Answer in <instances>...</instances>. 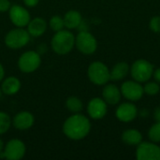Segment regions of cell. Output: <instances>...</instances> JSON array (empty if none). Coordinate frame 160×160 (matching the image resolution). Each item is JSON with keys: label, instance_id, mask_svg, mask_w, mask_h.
I'll return each mask as SVG.
<instances>
[{"label": "cell", "instance_id": "6da1fadb", "mask_svg": "<svg viewBox=\"0 0 160 160\" xmlns=\"http://www.w3.org/2000/svg\"><path fill=\"white\" fill-rule=\"evenodd\" d=\"M91 130L89 119L81 113H75L68 117L63 125L64 134L72 141H81L84 139Z\"/></svg>", "mask_w": 160, "mask_h": 160}, {"label": "cell", "instance_id": "7a4b0ae2", "mask_svg": "<svg viewBox=\"0 0 160 160\" xmlns=\"http://www.w3.org/2000/svg\"><path fill=\"white\" fill-rule=\"evenodd\" d=\"M51 45L54 52L64 55L72 51L75 46V36L68 30H60L52 37Z\"/></svg>", "mask_w": 160, "mask_h": 160}, {"label": "cell", "instance_id": "3957f363", "mask_svg": "<svg viewBox=\"0 0 160 160\" xmlns=\"http://www.w3.org/2000/svg\"><path fill=\"white\" fill-rule=\"evenodd\" d=\"M154 66L146 59H138L130 67V75L133 80L144 83L153 78Z\"/></svg>", "mask_w": 160, "mask_h": 160}, {"label": "cell", "instance_id": "277c9868", "mask_svg": "<svg viewBox=\"0 0 160 160\" xmlns=\"http://www.w3.org/2000/svg\"><path fill=\"white\" fill-rule=\"evenodd\" d=\"M87 75L90 82L96 85H105L111 80L110 69L101 61L92 62L88 67Z\"/></svg>", "mask_w": 160, "mask_h": 160}, {"label": "cell", "instance_id": "5b68a950", "mask_svg": "<svg viewBox=\"0 0 160 160\" xmlns=\"http://www.w3.org/2000/svg\"><path fill=\"white\" fill-rule=\"evenodd\" d=\"M30 39V35L27 30L23 29V27H17L15 29L10 30L5 37L6 45L12 49L18 50L24 47Z\"/></svg>", "mask_w": 160, "mask_h": 160}, {"label": "cell", "instance_id": "8992f818", "mask_svg": "<svg viewBox=\"0 0 160 160\" xmlns=\"http://www.w3.org/2000/svg\"><path fill=\"white\" fill-rule=\"evenodd\" d=\"M75 46L83 54H93L98 49V41L90 32L82 30L75 38Z\"/></svg>", "mask_w": 160, "mask_h": 160}, {"label": "cell", "instance_id": "52a82bcc", "mask_svg": "<svg viewBox=\"0 0 160 160\" xmlns=\"http://www.w3.org/2000/svg\"><path fill=\"white\" fill-rule=\"evenodd\" d=\"M40 64V55L35 51H27L23 52L18 60V67L23 73H32L36 71Z\"/></svg>", "mask_w": 160, "mask_h": 160}, {"label": "cell", "instance_id": "ba28073f", "mask_svg": "<svg viewBox=\"0 0 160 160\" xmlns=\"http://www.w3.org/2000/svg\"><path fill=\"white\" fill-rule=\"evenodd\" d=\"M120 90L122 97L131 102L139 101L144 95L143 85L133 79L124 82L121 84Z\"/></svg>", "mask_w": 160, "mask_h": 160}, {"label": "cell", "instance_id": "9c48e42d", "mask_svg": "<svg viewBox=\"0 0 160 160\" xmlns=\"http://www.w3.org/2000/svg\"><path fill=\"white\" fill-rule=\"evenodd\" d=\"M136 159L160 160V146L153 142H142L136 146Z\"/></svg>", "mask_w": 160, "mask_h": 160}, {"label": "cell", "instance_id": "30bf717a", "mask_svg": "<svg viewBox=\"0 0 160 160\" xmlns=\"http://www.w3.org/2000/svg\"><path fill=\"white\" fill-rule=\"evenodd\" d=\"M25 152V144L18 139H12L5 145L2 158L8 160H19L24 157Z\"/></svg>", "mask_w": 160, "mask_h": 160}, {"label": "cell", "instance_id": "8fae6325", "mask_svg": "<svg viewBox=\"0 0 160 160\" xmlns=\"http://www.w3.org/2000/svg\"><path fill=\"white\" fill-rule=\"evenodd\" d=\"M138 115H139L138 108L131 101L121 103L115 110L116 118L123 123H129L135 120Z\"/></svg>", "mask_w": 160, "mask_h": 160}, {"label": "cell", "instance_id": "7c38bea8", "mask_svg": "<svg viewBox=\"0 0 160 160\" xmlns=\"http://www.w3.org/2000/svg\"><path fill=\"white\" fill-rule=\"evenodd\" d=\"M108 112V104L101 98H92L87 105V112L90 118L94 120H100L104 118Z\"/></svg>", "mask_w": 160, "mask_h": 160}, {"label": "cell", "instance_id": "4fadbf2b", "mask_svg": "<svg viewBox=\"0 0 160 160\" xmlns=\"http://www.w3.org/2000/svg\"><path fill=\"white\" fill-rule=\"evenodd\" d=\"M9 18L10 21L14 25L17 27H24L27 26L28 22H30V13L28 10L22 6L14 5L11 6L9 10Z\"/></svg>", "mask_w": 160, "mask_h": 160}, {"label": "cell", "instance_id": "5bb4252c", "mask_svg": "<svg viewBox=\"0 0 160 160\" xmlns=\"http://www.w3.org/2000/svg\"><path fill=\"white\" fill-rule=\"evenodd\" d=\"M102 98L108 105L118 104L122 98L120 88L113 83H106L102 90Z\"/></svg>", "mask_w": 160, "mask_h": 160}, {"label": "cell", "instance_id": "9a60e30c", "mask_svg": "<svg viewBox=\"0 0 160 160\" xmlns=\"http://www.w3.org/2000/svg\"><path fill=\"white\" fill-rule=\"evenodd\" d=\"M34 123H35L34 115L31 112L25 111L17 113L12 120V125L14 126L15 128L19 130L29 129L30 128L33 127Z\"/></svg>", "mask_w": 160, "mask_h": 160}, {"label": "cell", "instance_id": "2e32d148", "mask_svg": "<svg viewBox=\"0 0 160 160\" xmlns=\"http://www.w3.org/2000/svg\"><path fill=\"white\" fill-rule=\"evenodd\" d=\"M47 29V22L41 17H37L32 20L27 24V31L32 37H40L42 36Z\"/></svg>", "mask_w": 160, "mask_h": 160}, {"label": "cell", "instance_id": "e0dca14e", "mask_svg": "<svg viewBox=\"0 0 160 160\" xmlns=\"http://www.w3.org/2000/svg\"><path fill=\"white\" fill-rule=\"evenodd\" d=\"M130 71V66L127 62H118L115 64L112 69H110L111 80L113 82H118L124 80Z\"/></svg>", "mask_w": 160, "mask_h": 160}, {"label": "cell", "instance_id": "ac0fdd59", "mask_svg": "<svg viewBox=\"0 0 160 160\" xmlns=\"http://www.w3.org/2000/svg\"><path fill=\"white\" fill-rule=\"evenodd\" d=\"M121 140L128 146H137L142 142V134L136 128H128L122 133Z\"/></svg>", "mask_w": 160, "mask_h": 160}, {"label": "cell", "instance_id": "d6986e66", "mask_svg": "<svg viewBox=\"0 0 160 160\" xmlns=\"http://www.w3.org/2000/svg\"><path fill=\"white\" fill-rule=\"evenodd\" d=\"M21 89V82L18 78L14 76H9L6 78L1 85L2 93L8 96H13L17 94Z\"/></svg>", "mask_w": 160, "mask_h": 160}, {"label": "cell", "instance_id": "ffe728a7", "mask_svg": "<svg viewBox=\"0 0 160 160\" xmlns=\"http://www.w3.org/2000/svg\"><path fill=\"white\" fill-rule=\"evenodd\" d=\"M64 19V24L65 27L68 29H75L80 27L81 23L82 22V16L78 10L71 9L68 11L65 16L63 17Z\"/></svg>", "mask_w": 160, "mask_h": 160}, {"label": "cell", "instance_id": "44dd1931", "mask_svg": "<svg viewBox=\"0 0 160 160\" xmlns=\"http://www.w3.org/2000/svg\"><path fill=\"white\" fill-rule=\"evenodd\" d=\"M66 107L73 113H79L82 111L83 104L82 100L77 97H69L66 101Z\"/></svg>", "mask_w": 160, "mask_h": 160}, {"label": "cell", "instance_id": "7402d4cb", "mask_svg": "<svg viewBox=\"0 0 160 160\" xmlns=\"http://www.w3.org/2000/svg\"><path fill=\"white\" fill-rule=\"evenodd\" d=\"M145 84L143 85V91L144 94H146L147 96H157L160 92V84L158 82H144Z\"/></svg>", "mask_w": 160, "mask_h": 160}, {"label": "cell", "instance_id": "603a6c76", "mask_svg": "<svg viewBox=\"0 0 160 160\" xmlns=\"http://www.w3.org/2000/svg\"><path fill=\"white\" fill-rule=\"evenodd\" d=\"M148 138L151 142L158 143L160 142V123L156 122L148 130Z\"/></svg>", "mask_w": 160, "mask_h": 160}, {"label": "cell", "instance_id": "cb8c5ba5", "mask_svg": "<svg viewBox=\"0 0 160 160\" xmlns=\"http://www.w3.org/2000/svg\"><path fill=\"white\" fill-rule=\"evenodd\" d=\"M11 123L9 115L4 112H0V135L6 133L9 129Z\"/></svg>", "mask_w": 160, "mask_h": 160}, {"label": "cell", "instance_id": "d4e9b609", "mask_svg": "<svg viewBox=\"0 0 160 160\" xmlns=\"http://www.w3.org/2000/svg\"><path fill=\"white\" fill-rule=\"evenodd\" d=\"M49 25H50V28L52 30H53L55 32L60 31V30H62L65 27L64 19L61 16H59V15H54V16H52L50 19Z\"/></svg>", "mask_w": 160, "mask_h": 160}, {"label": "cell", "instance_id": "484cf974", "mask_svg": "<svg viewBox=\"0 0 160 160\" xmlns=\"http://www.w3.org/2000/svg\"><path fill=\"white\" fill-rule=\"evenodd\" d=\"M149 28L152 32L160 34V15H156L151 18L149 22Z\"/></svg>", "mask_w": 160, "mask_h": 160}, {"label": "cell", "instance_id": "4316f807", "mask_svg": "<svg viewBox=\"0 0 160 160\" xmlns=\"http://www.w3.org/2000/svg\"><path fill=\"white\" fill-rule=\"evenodd\" d=\"M9 0H0V12H7L10 8Z\"/></svg>", "mask_w": 160, "mask_h": 160}, {"label": "cell", "instance_id": "83f0119b", "mask_svg": "<svg viewBox=\"0 0 160 160\" xmlns=\"http://www.w3.org/2000/svg\"><path fill=\"white\" fill-rule=\"evenodd\" d=\"M38 1L39 0H23L25 6L29 7V8H34L36 7L38 4Z\"/></svg>", "mask_w": 160, "mask_h": 160}, {"label": "cell", "instance_id": "f1b7e54d", "mask_svg": "<svg viewBox=\"0 0 160 160\" xmlns=\"http://www.w3.org/2000/svg\"><path fill=\"white\" fill-rule=\"evenodd\" d=\"M153 78L155 79V81L157 82H158L160 84V68H158L154 70V73H153Z\"/></svg>", "mask_w": 160, "mask_h": 160}, {"label": "cell", "instance_id": "f546056e", "mask_svg": "<svg viewBox=\"0 0 160 160\" xmlns=\"http://www.w3.org/2000/svg\"><path fill=\"white\" fill-rule=\"evenodd\" d=\"M154 118L156 120V122H159L160 123V107H157L155 112H154Z\"/></svg>", "mask_w": 160, "mask_h": 160}, {"label": "cell", "instance_id": "4dcf8cb0", "mask_svg": "<svg viewBox=\"0 0 160 160\" xmlns=\"http://www.w3.org/2000/svg\"><path fill=\"white\" fill-rule=\"evenodd\" d=\"M139 114H140V116H142V117H148V115H149V112L146 110V109H143V110H142L141 112H139Z\"/></svg>", "mask_w": 160, "mask_h": 160}, {"label": "cell", "instance_id": "1f68e13d", "mask_svg": "<svg viewBox=\"0 0 160 160\" xmlns=\"http://www.w3.org/2000/svg\"><path fill=\"white\" fill-rule=\"evenodd\" d=\"M4 77H5V69L2 64L0 63V82L4 79Z\"/></svg>", "mask_w": 160, "mask_h": 160}, {"label": "cell", "instance_id": "d6a6232c", "mask_svg": "<svg viewBox=\"0 0 160 160\" xmlns=\"http://www.w3.org/2000/svg\"><path fill=\"white\" fill-rule=\"evenodd\" d=\"M4 147H5L4 142H3V141L0 139V155L2 154V152H3V150H4Z\"/></svg>", "mask_w": 160, "mask_h": 160}, {"label": "cell", "instance_id": "836d02e7", "mask_svg": "<svg viewBox=\"0 0 160 160\" xmlns=\"http://www.w3.org/2000/svg\"><path fill=\"white\" fill-rule=\"evenodd\" d=\"M1 93H2V91H1V88H0V97H1Z\"/></svg>", "mask_w": 160, "mask_h": 160}]
</instances>
